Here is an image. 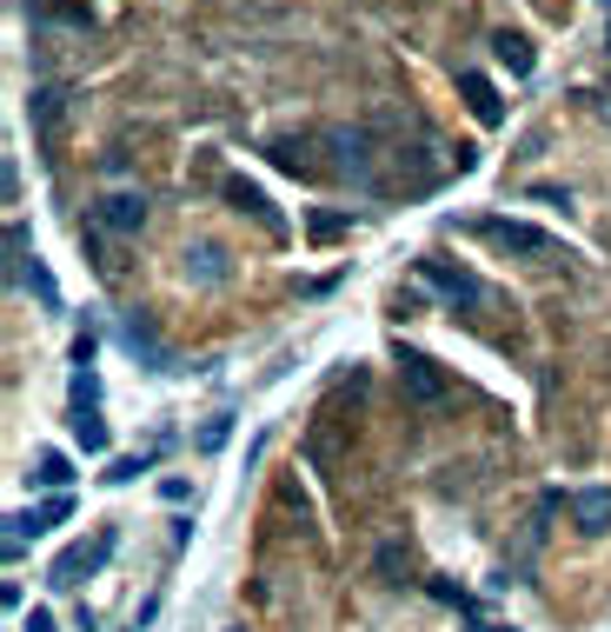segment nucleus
<instances>
[{"label": "nucleus", "instance_id": "1", "mask_svg": "<svg viewBox=\"0 0 611 632\" xmlns=\"http://www.w3.org/2000/svg\"><path fill=\"white\" fill-rule=\"evenodd\" d=\"M479 233L492 247H505V254H532V260H559V241L545 226H532V220H479Z\"/></svg>", "mask_w": 611, "mask_h": 632}, {"label": "nucleus", "instance_id": "2", "mask_svg": "<svg viewBox=\"0 0 611 632\" xmlns=\"http://www.w3.org/2000/svg\"><path fill=\"white\" fill-rule=\"evenodd\" d=\"M399 379H406V393H412L419 407H446L453 400V379L432 366L425 353H399Z\"/></svg>", "mask_w": 611, "mask_h": 632}, {"label": "nucleus", "instance_id": "3", "mask_svg": "<svg viewBox=\"0 0 611 632\" xmlns=\"http://www.w3.org/2000/svg\"><path fill=\"white\" fill-rule=\"evenodd\" d=\"M419 273H425L432 286H439L446 300H459V306H479V300H485L479 273H466V267H453V260H439V254H425V260H419Z\"/></svg>", "mask_w": 611, "mask_h": 632}, {"label": "nucleus", "instance_id": "4", "mask_svg": "<svg viewBox=\"0 0 611 632\" xmlns=\"http://www.w3.org/2000/svg\"><path fill=\"white\" fill-rule=\"evenodd\" d=\"M107 552H114V532H101L94 546H67L60 560H54V586H80V573H101Z\"/></svg>", "mask_w": 611, "mask_h": 632}, {"label": "nucleus", "instance_id": "5", "mask_svg": "<svg viewBox=\"0 0 611 632\" xmlns=\"http://www.w3.org/2000/svg\"><path fill=\"white\" fill-rule=\"evenodd\" d=\"M34 140L40 147H60V127H67V87H34Z\"/></svg>", "mask_w": 611, "mask_h": 632}, {"label": "nucleus", "instance_id": "6", "mask_svg": "<svg viewBox=\"0 0 611 632\" xmlns=\"http://www.w3.org/2000/svg\"><path fill=\"white\" fill-rule=\"evenodd\" d=\"M60 519H67V500H47V506H34V513H14V519H8V560H14L34 532H47V526H60Z\"/></svg>", "mask_w": 611, "mask_h": 632}, {"label": "nucleus", "instance_id": "7", "mask_svg": "<svg viewBox=\"0 0 611 632\" xmlns=\"http://www.w3.org/2000/svg\"><path fill=\"white\" fill-rule=\"evenodd\" d=\"M326 147L339 153V167H345V174H366V167H373V140H366L360 127H332Z\"/></svg>", "mask_w": 611, "mask_h": 632}, {"label": "nucleus", "instance_id": "8", "mask_svg": "<svg viewBox=\"0 0 611 632\" xmlns=\"http://www.w3.org/2000/svg\"><path fill=\"white\" fill-rule=\"evenodd\" d=\"M101 226L107 233H140L146 226V200L140 194H107L101 200Z\"/></svg>", "mask_w": 611, "mask_h": 632}, {"label": "nucleus", "instance_id": "9", "mask_svg": "<svg viewBox=\"0 0 611 632\" xmlns=\"http://www.w3.org/2000/svg\"><path fill=\"white\" fill-rule=\"evenodd\" d=\"M572 519H578V532H611V493L604 487L572 493Z\"/></svg>", "mask_w": 611, "mask_h": 632}, {"label": "nucleus", "instance_id": "10", "mask_svg": "<svg viewBox=\"0 0 611 632\" xmlns=\"http://www.w3.org/2000/svg\"><path fill=\"white\" fill-rule=\"evenodd\" d=\"M226 200H233L239 213H252V220H259V226H267V233H286V220L273 213V200H267V194H259V187H246V180H226Z\"/></svg>", "mask_w": 611, "mask_h": 632}, {"label": "nucleus", "instance_id": "11", "mask_svg": "<svg viewBox=\"0 0 611 632\" xmlns=\"http://www.w3.org/2000/svg\"><path fill=\"white\" fill-rule=\"evenodd\" d=\"M459 94H466V107H472L485 127H498V120H505V107H498V94H492L485 73H459Z\"/></svg>", "mask_w": 611, "mask_h": 632}, {"label": "nucleus", "instance_id": "12", "mask_svg": "<svg viewBox=\"0 0 611 632\" xmlns=\"http://www.w3.org/2000/svg\"><path fill=\"white\" fill-rule=\"evenodd\" d=\"M187 273H200L207 286H220V280H226V254H220L213 241H200V247H187Z\"/></svg>", "mask_w": 611, "mask_h": 632}, {"label": "nucleus", "instance_id": "13", "mask_svg": "<svg viewBox=\"0 0 611 632\" xmlns=\"http://www.w3.org/2000/svg\"><path fill=\"white\" fill-rule=\"evenodd\" d=\"M492 54H498L512 73H532V40H526V34H492Z\"/></svg>", "mask_w": 611, "mask_h": 632}, {"label": "nucleus", "instance_id": "14", "mask_svg": "<svg viewBox=\"0 0 611 632\" xmlns=\"http://www.w3.org/2000/svg\"><path fill=\"white\" fill-rule=\"evenodd\" d=\"M73 440H80L86 453H107V420H101L94 407H80V413H73Z\"/></svg>", "mask_w": 611, "mask_h": 632}, {"label": "nucleus", "instance_id": "15", "mask_svg": "<svg viewBox=\"0 0 611 632\" xmlns=\"http://www.w3.org/2000/svg\"><path fill=\"white\" fill-rule=\"evenodd\" d=\"M34 480H40V487H54V493H60V487H67V480H73V466H67V459H60V453H40V472H34Z\"/></svg>", "mask_w": 611, "mask_h": 632}, {"label": "nucleus", "instance_id": "16", "mask_svg": "<svg viewBox=\"0 0 611 632\" xmlns=\"http://www.w3.org/2000/svg\"><path fill=\"white\" fill-rule=\"evenodd\" d=\"M345 226H353V220H345V213H313V233H319V241H339Z\"/></svg>", "mask_w": 611, "mask_h": 632}, {"label": "nucleus", "instance_id": "17", "mask_svg": "<svg viewBox=\"0 0 611 632\" xmlns=\"http://www.w3.org/2000/svg\"><path fill=\"white\" fill-rule=\"evenodd\" d=\"M27 286L40 293V306H60V293H54V280H47V267H27Z\"/></svg>", "mask_w": 611, "mask_h": 632}, {"label": "nucleus", "instance_id": "18", "mask_svg": "<svg viewBox=\"0 0 611 632\" xmlns=\"http://www.w3.org/2000/svg\"><path fill=\"white\" fill-rule=\"evenodd\" d=\"M27 632H54V612H27Z\"/></svg>", "mask_w": 611, "mask_h": 632}]
</instances>
